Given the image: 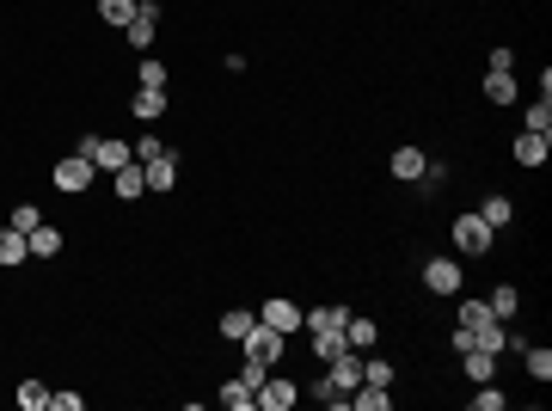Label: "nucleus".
I'll list each match as a JSON object with an SVG mask.
<instances>
[{
	"mask_svg": "<svg viewBox=\"0 0 552 411\" xmlns=\"http://www.w3.org/2000/svg\"><path fill=\"white\" fill-rule=\"evenodd\" d=\"M93 178H99V172H93V160H86L80 147L62 154V160L49 166V184H56V191H68V197H86V191H93Z\"/></svg>",
	"mask_w": 552,
	"mask_h": 411,
	"instance_id": "nucleus-1",
	"label": "nucleus"
},
{
	"mask_svg": "<svg viewBox=\"0 0 552 411\" xmlns=\"http://www.w3.org/2000/svg\"><path fill=\"white\" fill-rule=\"evenodd\" d=\"M80 154L93 160V172H117V166H129V160H136V147H129V141H117V136H86V141H80Z\"/></svg>",
	"mask_w": 552,
	"mask_h": 411,
	"instance_id": "nucleus-2",
	"label": "nucleus"
},
{
	"mask_svg": "<svg viewBox=\"0 0 552 411\" xmlns=\"http://www.w3.org/2000/svg\"><path fill=\"white\" fill-rule=\"evenodd\" d=\"M240 344H245V356H258L264 369H276V362H282V350H289V338H282L276 326H264V319H258V326H252Z\"/></svg>",
	"mask_w": 552,
	"mask_h": 411,
	"instance_id": "nucleus-3",
	"label": "nucleus"
},
{
	"mask_svg": "<svg viewBox=\"0 0 552 411\" xmlns=\"http://www.w3.org/2000/svg\"><path fill=\"white\" fill-rule=\"evenodd\" d=\"M460 282H467L460 258H430V264H423V289H430V295H460Z\"/></svg>",
	"mask_w": 552,
	"mask_h": 411,
	"instance_id": "nucleus-4",
	"label": "nucleus"
},
{
	"mask_svg": "<svg viewBox=\"0 0 552 411\" xmlns=\"http://www.w3.org/2000/svg\"><path fill=\"white\" fill-rule=\"evenodd\" d=\"M154 31H160V6H154V0H141L136 19L123 25V37H129V49H154Z\"/></svg>",
	"mask_w": 552,
	"mask_h": 411,
	"instance_id": "nucleus-5",
	"label": "nucleus"
},
{
	"mask_svg": "<svg viewBox=\"0 0 552 411\" xmlns=\"http://www.w3.org/2000/svg\"><path fill=\"white\" fill-rule=\"evenodd\" d=\"M258 319H264V326H276L282 338H295V332H301V308H295L289 295H271V301L258 308Z\"/></svg>",
	"mask_w": 552,
	"mask_h": 411,
	"instance_id": "nucleus-6",
	"label": "nucleus"
},
{
	"mask_svg": "<svg viewBox=\"0 0 552 411\" xmlns=\"http://www.w3.org/2000/svg\"><path fill=\"white\" fill-rule=\"evenodd\" d=\"M325 375H332L338 393H356V387H362V350H338V356L325 362Z\"/></svg>",
	"mask_w": 552,
	"mask_h": 411,
	"instance_id": "nucleus-7",
	"label": "nucleus"
},
{
	"mask_svg": "<svg viewBox=\"0 0 552 411\" xmlns=\"http://www.w3.org/2000/svg\"><path fill=\"white\" fill-rule=\"evenodd\" d=\"M295 399H301V387H295V380H282V375L258 380V406H264V411H295Z\"/></svg>",
	"mask_w": 552,
	"mask_h": 411,
	"instance_id": "nucleus-8",
	"label": "nucleus"
},
{
	"mask_svg": "<svg viewBox=\"0 0 552 411\" xmlns=\"http://www.w3.org/2000/svg\"><path fill=\"white\" fill-rule=\"evenodd\" d=\"M454 246H460L467 258H479V252H491V228H485L479 215H460V221H454Z\"/></svg>",
	"mask_w": 552,
	"mask_h": 411,
	"instance_id": "nucleus-9",
	"label": "nucleus"
},
{
	"mask_svg": "<svg viewBox=\"0 0 552 411\" xmlns=\"http://www.w3.org/2000/svg\"><path fill=\"white\" fill-rule=\"evenodd\" d=\"M111 191H117L123 203L147 197V172H141V160H129V166H117V172H111Z\"/></svg>",
	"mask_w": 552,
	"mask_h": 411,
	"instance_id": "nucleus-10",
	"label": "nucleus"
},
{
	"mask_svg": "<svg viewBox=\"0 0 552 411\" xmlns=\"http://www.w3.org/2000/svg\"><path fill=\"white\" fill-rule=\"evenodd\" d=\"M141 172H147V191H173V184H178V154L166 147V154L141 160Z\"/></svg>",
	"mask_w": 552,
	"mask_h": 411,
	"instance_id": "nucleus-11",
	"label": "nucleus"
},
{
	"mask_svg": "<svg viewBox=\"0 0 552 411\" xmlns=\"http://www.w3.org/2000/svg\"><path fill=\"white\" fill-rule=\"evenodd\" d=\"M344 326H350V308H338V301L301 313V332H344Z\"/></svg>",
	"mask_w": 552,
	"mask_h": 411,
	"instance_id": "nucleus-12",
	"label": "nucleus"
},
{
	"mask_svg": "<svg viewBox=\"0 0 552 411\" xmlns=\"http://www.w3.org/2000/svg\"><path fill=\"white\" fill-rule=\"evenodd\" d=\"M460 369H467L473 387H479V380H497V350H479V344H473V350H460Z\"/></svg>",
	"mask_w": 552,
	"mask_h": 411,
	"instance_id": "nucleus-13",
	"label": "nucleus"
},
{
	"mask_svg": "<svg viewBox=\"0 0 552 411\" xmlns=\"http://www.w3.org/2000/svg\"><path fill=\"white\" fill-rule=\"evenodd\" d=\"M423 166H430V154H423V147H393V178L417 184V178H423Z\"/></svg>",
	"mask_w": 552,
	"mask_h": 411,
	"instance_id": "nucleus-14",
	"label": "nucleus"
},
{
	"mask_svg": "<svg viewBox=\"0 0 552 411\" xmlns=\"http://www.w3.org/2000/svg\"><path fill=\"white\" fill-rule=\"evenodd\" d=\"M547 154H552V136H534V130L516 136V160L521 166H547Z\"/></svg>",
	"mask_w": 552,
	"mask_h": 411,
	"instance_id": "nucleus-15",
	"label": "nucleus"
},
{
	"mask_svg": "<svg viewBox=\"0 0 552 411\" xmlns=\"http://www.w3.org/2000/svg\"><path fill=\"white\" fill-rule=\"evenodd\" d=\"M25 258H31V240H25L19 228H0V264L13 271V264H25Z\"/></svg>",
	"mask_w": 552,
	"mask_h": 411,
	"instance_id": "nucleus-16",
	"label": "nucleus"
},
{
	"mask_svg": "<svg viewBox=\"0 0 552 411\" xmlns=\"http://www.w3.org/2000/svg\"><path fill=\"white\" fill-rule=\"evenodd\" d=\"M479 221L497 234V228H510V221H516V203H510V197H485V203H479Z\"/></svg>",
	"mask_w": 552,
	"mask_h": 411,
	"instance_id": "nucleus-17",
	"label": "nucleus"
},
{
	"mask_svg": "<svg viewBox=\"0 0 552 411\" xmlns=\"http://www.w3.org/2000/svg\"><path fill=\"white\" fill-rule=\"evenodd\" d=\"M129 111H136L141 123H154V117H166V93H160V86H141L136 99H129Z\"/></svg>",
	"mask_w": 552,
	"mask_h": 411,
	"instance_id": "nucleus-18",
	"label": "nucleus"
},
{
	"mask_svg": "<svg viewBox=\"0 0 552 411\" xmlns=\"http://www.w3.org/2000/svg\"><path fill=\"white\" fill-rule=\"evenodd\" d=\"M25 240H31V258H56V252H62V228H49V221H37L31 234H25Z\"/></svg>",
	"mask_w": 552,
	"mask_h": 411,
	"instance_id": "nucleus-19",
	"label": "nucleus"
},
{
	"mask_svg": "<svg viewBox=\"0 0 552 411\" xmlns=\"http://www.w3.org/2000/svg\"><path fill=\"white\" fill-rule=\"evenodd\" d=\"M215 399H221L227 411H252V406H258V393H252V387H245L240 375H234V380H221V393H215Z\"/></svg>",
	"mask_w": 552,
	"mask_h": 411,
	"instance_id": "nucleus-20",
	"label": "nucleus"
},
{
	"mask_svg": "<svg viewBox=\"0 0 552 411\" xmlns=\"http://www.w3.org/2000/svg\"><path fill=\"white\" fill-rule=\"evenodd\" d=\"M521 362H528V375L540 380V387L552 380V350H547V344H521Z\"/></svg>",
	"mask_w": 552,
	"mask_h": 411,
	"instance_id": "nucleus-21",
	"label": "nucleus"
},
{
	"mask_svg": "<svg viewBox=\"0 0 552 411\" xmlns=\"http://www.w3.org/2000/svg\"><path fill=\"white\" fill-rule=\"evenodd\" d=\"M350 406H356V411H393V393H387V387H369V380H362V387L350 393Z\"/></svg>",
	"mask_w": 552,
	"mask_h": 411,
	"instance_id": "nucleus-22",
	"label": "nucleus"
},
{
	"mask_svg": "<svg viewBox=\"0 0 552 411\" xmlns=\"http://www.w3.org/2000/svg\"><path fill=\"white\" fill-rule=\"evenodd\" d=\"M485 308H491V319H516V308H521V295H516V289H510V282H497V289H491V301H485Z\"/></svg>",
	"mask_w": 552,
	"mask_h": 411,
	"instance_id": "nucleus-23",
	"label": "nucleus"
},
{
	"mask_svg": "<svg viewBox=\"0 0 552 411\" xmlns=\"http://www.w3.org/2000/svg\"><path fill=\"white\" fill-rule=\"evenodd\" d=\"M375 338H380L375 319H356V313H350V326H344V344H350V350H369Z\"/></svg>",
	"mask_w": 552,
	"mask_h": 411,
	"instance_id": "nucleus-24",
	"label": "nucleus"
},
{
	"mask_svg": "<svg viewBox=\"0 0 552 411\" xmlns=\"http://www.w3.org/2000/svg\"><path fill=\"white\" fill-rule=\"evenodd\" d=\"M485 99L491 104H516V74H485Z\"/></svg>",
	"mask_w": 552,
	"mask_h": 411,
	"instance_id": "nucleus-25",
	"label": "nucleus"
},
{
	"mask_svg": "<svg viewBox=\"0 0 552 411\" xmlns=\"http://www.w3.org/2000/svg\"><path fill=\"white\" fill-rule=\"evenodd\" d=\"M252 326H258V313H245V308H234V313H221V338H234V344H240L245 332H252Z\"/></svg>",
	"mask_w": 552,
	"mask_h": 411,
	"instance_id": "nucleus-26",
	"label": "nucleus"
},
{
	"mask_svg": "<svg viewBox=\"0 0 552 411\" xmlns=\"http://www.w3.org/2000/svg\"><path fill=\"white\" fill-rule=\"evenodd\" d=\"M19 411H49V387L43 380H19Z\"/></svg>",
	"mask_w": 552,
	"mask_h": 411,
	"instance_id": "nucleus-27",
	"label": "nucleus"
},
{
	"mask_svg": "<svg viewBox=\"0 0 552 411\" xmlns=\"http://www.w3.org/2000/svg\"><path fill=\"white\" fill-rule=\"evenodd\" d=\"M136 6H141V0H99V19H104V25H129Z\"/></svg>",
	"mask_w": 552,
	"mask_h": 411,
	"instance_id": "nucleus-28",
	"label": "nucleus"
},
{
	"mask_svg": "<svg viewBox=\"0 0 552 411\" xmlns=\"http://www.w3.org/2000/svg\"><path fill=\"white\" fill-rule=\"evenodd\" d=\"M307 338H313V356H319V362H332L338 350H350V344H344V332H307Z\"/></svg>",
	"mask_w": 552,
	"mask_h": 411,
	"instance_id": "nucleus-29",
	"label": "nucleus"
},
{
	"mask_svg": "<svg viewBox=\"0 0 552 411\" xmlns=\"http://www.w3.org/2000/svg\"><path fill=\"white\" fill-rule=\"evenodd\" d=\"M528 130H534V136H552V99L528 104Z\"/></svg>",
	"mask_w": 552,
	"mask_h": 411,
	"instance_id": "nucleus-30",
	"label": "nucleus"
},
{
	"mask_svg": "<svg viewBox=\"0 0 552 411\" xmlns=\"http://www.w3.org/2000/svg\"><path fill=\"white\" fill-rule=\"evenodd\" d=\"M362 380H369V387H393V362H380V356H362Z\"/></svg>",
	"mask_w": 552,
	"mask_h": 411,
	"instance_id": "nucleus-31",
	"label": "nucleus"
},
{
	"mask_svg": "<svg viewBox=\"0 0 552 411\" xmlns=\"http://www.w3.org/2000/svg\"><path fill=\"white\" fill-rule=\"evenodd\" d=\"M136 80H141V86H160V93H166V62H154V56H141Z\"/></svg>",
	"mask_w": 552,
	"mask_h": 411,
	"instance_id": "nucleus-32",
	"label": "nucleus"
},
{
	"mask_svg": "<svg viewBox=\"0 0 552 411\" xmlns=\"http://www.w3.org/2000/svg\"><path fill=\"white\" fill-rule=\"evenodd\" d=\"M485 319H491V308H485V301H460V319H454V326H467V332H479Z\"/></svg>",
	"mask_w": 552,
	"mask_h": 411,
	"instance_id": "nucleus-33",
	"label": "nucleus"
},
{
	"mask_svg": "<svg viewBox=\"0 0 552 411\" xmlns=\"http://www.w3.org/2000/svg\"><path fill=\"white\" fill-rule=\"evenodd\" d=\"M473 411H503V393H497V380H479V393H473Z\"/></svg>",
	"mask_w": 552,
	"mask_h": 411,
	"instance_id": "nucleus-34",
	"label": "nucleus"
},
{
	"mask_svg": "<svg viewBox=\"0 0 552 411\" xmlns=\"http://www.w3.org/2000/svg\"><path fill=\"white\" fill-rule=\"evenodd\" d=\"M313 399H319V406H350V393H338V387H332V375L313 380Z\"/></svg>",
	"mask_w": 552,
	"mask_h": 411,
	"instance_id": "nucleus-35",
	"label": "nucleus"
},
{
	"mask_svg": "<svg viewBox=\"0 0 552 411\" xmlns=\"http://www.w3.org/2000/svg\"><path fill=\"white\" fill-rule=\"evenodd\" d=\"M442 184H449V166H436V160H430L423 178H417V191H442Z\"/></svg>",
	"mask_w": 552,
	"mask_h": 411,
	"instance_id": "nucleus-36",
	"label": "nucleus"
},
{
	"mask_svg": "<svg viewBox=\"0 0 552 411\" xmlns=\"http://www.w3.org/2000/svg\"><path fill=\"white\" fill-rule=\"evenodd\" d=\"M37 221H43V215H37L31 203H19V209H13V221H6V228H19V234H31Z\"/></svg>",
	"mask_w": 552,
	"mask_h": 411,
	"instance_id": "nucleus-37",
	"label": "nucleus"
},
{
	"mask_svg": "<svg viewBox=\"0 0 552 411\" xmlns=\"http://www.w3.org/2000/svg\"><path fill=\"white\" fill-rule=\"evenodd\" d=\"M264 375H271V369H264V362H258V356H245V369H240V380H245V387H252V393H258V380H264Z\"/></svg>",
	"mask_w": 552,
	"mask_h": 411,
	"instance_id": "nucleus-38",
	"label": "nucleus"
},
{
	"mask_svg": "<svg viewBox=\"0 0 552 411\" xmlns=\"http://www.w3.org/2000/svg\"><path fill=\"white\" fill-rule=\"evenodd\" d=\"M129 147H136V160H154V154H166V141H160V136H141V141H129Z\"/></svg>",
	"mask_w": 552,
	"mask_h": 411,
	"instance_id": "nucleus-39",
	"label": "nucleus"
},
{
	"mask_svg": "<svg viewBox=\"0 0 552 411\" xmlns=\"http://www.w3.org/2000/svg\"><path fill=\"white\" fill-rule=\"evenodd\" d=\"M86 406V393H49V411H80Z\"/></svg>",
	"mask_w": 552,
	"mask_h": 411,
	"instance_id": "nucleus-40",
	"label": "nucleus"
},
{
	"mask_svg": "<svg viewBox=\"0 0 552 411\" xmlns=\"http://www.w3.org/2000/svg\"><path fill=\"white\" fill-rule=\"evenodd\" d=\"M491 74H516V49H491Z\"/></svg>",
	"mask_w": 552,
	"mask_h": 411,
	"instance_id": "nucleus-41",
	"label": "nucleus"
}]
</instances>
